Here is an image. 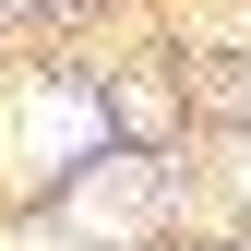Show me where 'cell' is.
<instances>
[{
    "label": "cell",
    "mask_w": 251,
    "mask_h": 251,
    "mask_svg": "<svg viewBox=\"0 0 251 251\" xmlns=\"http://www.w3.org/2000/svg\"><path fill=\"white\" fill-rule=\"evenodd\" d=\"M72 215H84L96 239H132L144 215H155V179H144V168H96V179L72 192Z\"/></svg>",
    "instance_id": "cell-2"
},
{
    "label": "cell",
    "mask_w": 251,
    "mask_h": 251,
    "mask_svg": "<svg viewBox=\"0 0 251 251\" xmlns=\"http://www.w3.org/2000/svg\"><path fill=\"white\" fill-rule=\"evenodd\" d=\"M12 144H24V155H84V144H96V96H60V84H48V96H24Z\"/></svg>",
    "instance_id": "cell-1"
}]
</instances>
